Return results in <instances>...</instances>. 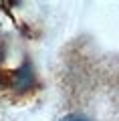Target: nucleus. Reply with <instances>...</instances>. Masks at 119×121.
I'll return each instance as SVG.
<instances>
[{
    "label": "nucleus",
    "instance_id": "1",
    "mask_svg": "<svg viewBox=\"0 0 119 121\" xmlns=\"http://www.w3.org/2000/svg\"><path fill=\"white\" fill-rule=\"evenodd\" d=\"M34 83V73L28 60H24V65L18 69L16 73V89H30Z\"/></svg>",
    "mask_w": 119,
    "mask_h": 121
},
{
    "label": "nucleus",
    "instance_id": "2",
    "mask_svg": "<svg viewBox=\"0 0 119 121\" xmlns=\"http://www.w3.org/2000/svg\"><path fill=\"white\" fill-rule=\"evenodd\" d=\"M61 121H89V119L83 117V115H67V117H63Z\"/></svg>",
    "mask_w": 119,
    "mask_h": 121
}]
</instances>
